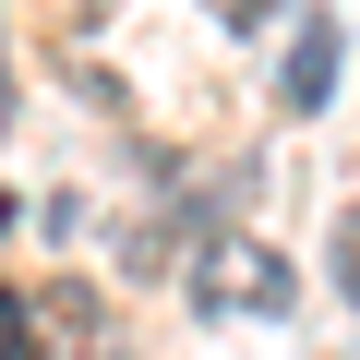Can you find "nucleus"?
Wrapping results in <instances>:
<instances>
[{
  "label": "nucleus",
  "instance_id": "obj_1",
  "mask_svg": "<svg viewBox=\"0 0 360 360\" xmlns=\"http://www.w3.org/2000/svg\"><path fill=\"white\" fill-rule=\"evenodd\" d=\"M300 300V276H288V252L276 240H252V229H205L193 240V312L205 324H264V312H288Z\"/></svg>",
  "mask_w": 360,
  "mask_h": 360
},
{
  "label": "nucleus",
  "instance_id": "obj_2",
  "mask_svg": "<svg viewBox=\"0 0 360 360\" xmlns=\"http://www.w3.org/2000/svg\"><path fill=\"white\" fill-rule=\"evenodd\" d=\"M25 312H37V360H120V324H108L96 288H49Z\"/></svg>",
  "mask_w": 360,
  "mask_h": 360
},
{
  "label": "nucleus",
  "instance_id": "obj_3",
  "mask_svg": "<svg viewBox=\"0 0 360 360\" xmlns=\"http://www.w3.org/2000/svg\"><path fill=\"white\" fill-rule=\"evenodd\" d=\"M336 96V25H288V60H276V108L288 120H312Z\"/></svg>",
  "mask_w": 360,
  "mask_h": 360
},
{
  "label": "nucleus",
  "instance_id": "obj_4",
  "mask_svg": "<svg viewBox=\"0 0 360 360\" xmlns=\"http://www.w3.org/2000/svg\"><path fill=\"white\" fill-rule=\"evenodd\" d=\"M336 300H348V312H360V205H348V217H336Z\"/></svg>",
  "mask_w": 360,
  "mask_h": 360
},
{
  "label": "nucleus",
  "instance_id": "obj_5",
  "mask_svg": "<svg viewBox=\"0 0 360 360\" xmlns=\"http://www.w3.org/2000/svg\"><path fill=\"white\" fill-rule=\"evenodd\" d=\"M0 360H37V312H25L13 288H0Z\"/></svg>",
  "mask_w": 360,
  "mask_h": 360
},
{
  "label": "nucleus",
  "instance_id": "obj_6",
  "mask_svg": "<svg viewBox=\"0 0 360 360\" xmlns=\"http://www.w3.org/2000/svg\"><path fill=\"white\" fill-rule=\"evenodd\" d=\"M217 13H229V25H264V13H276V0H217Z\"/></svg>",
  "mask_w": 360,
  "mask_h": 360
}]
</instances>
